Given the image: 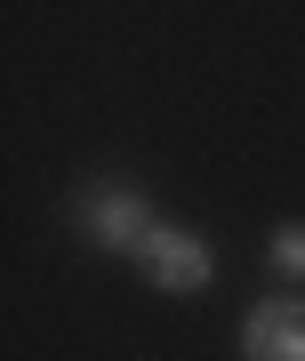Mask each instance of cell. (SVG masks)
<instances>
[{"instance_id":"6da1fadb","label":"cell","mask_w":305,"mask_h":361,"mask_svg":"<svg viewBox=\"0 0 305 361\" xmlns=\"http://www.w3.org/2000/svg\"><path fill=\"white\" fill-rule=\"evenodd\" d=\"M137 265H145V281L169 289V297H201L209 273H217L209 241H201V233H185V225H152L145 241H137Z\"/></svg>"},{"instance_id":"7a4b0ae2","label":"cell","mask_w":305,"mask_h":361,"mask_svg":"<svg viewBox=\"0 0 305 361\" xmlns=\"http://www.w3.org/2000/svg\"><path fill=\"white\" fill-rule=\"evenodd\" d=\"M161 225L145 209V193H128V185H89L80 193V233H89L97 249H113V257H137V241Z\"/></svg>"},{"instance_id":"3957f363","label":"cell","mask_w":305,"mask_h":361,"mask_svg":"<svg viewBox=\"0 0 305 361\" xmlns=\"http://www.w3.org/2000/svg\"><path fill=\"white\" fill-rule=\"evenodd\" d=\"M241 361H305V297H257L241 313Z\"/></svg>"},{"instance_id":"277c9868","label":"cell","mask_w":305,"mask_h":361,"mask_svg":"<svg viewBox=\"0 0 305 361\" xmlns=\"http://www.w3.org/2000/svg\"><path fill=\"white\" fill-rule=\"evenodd\" d=\"M273 273L305 281V225H281V233H273Z\"/></svg>"}]
</instances>
